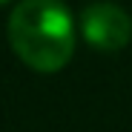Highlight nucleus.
Listing matches in <instances>:
<instances>
[{"mask_svg":"<svg viewBox=\"0 0 132 132\" xmlns=\"http://www.w3.org/2000/svg\"><path fill=\"white\" fill-rule=\"evenodd\" d=\"M12 3V0H0V9H3V6H9Z\"/></svg>","mask_w":132,"mask_h":132,"instance_id":"obj_3","label":"nucleus"},{"mask_svg":"<svg viewBox=\"0 0 132 132\" xmlns=\"http://www.w3.org/2000/svg\"><path fill=\"white\" fill-rule=\"evenodd\" d=\"M78 35L95 52H121L132 40V14L112 0H95L80 9Z\"/></svg>","mask_w":132,"mask_h":132,"instance_id":"obj_2","label":"nucleus"},{"mask_svg":"<svg viewBox=\"0 0 132 132\" xmlns=\"http://www.w3.org/2000/svg\"><path fill=\"white\" fill-rule=\"evenodd\" d=\"M9 46L32 72L55 75L78 46V17L63 0H17L6 23Z\"/></svg>","mask_w":132,"mask_h":132,"instance_id":"obj_1","label":"nucleus"}]
</instances>
